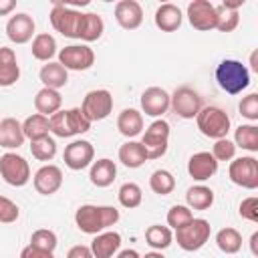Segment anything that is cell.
Returning a JSON list of instances; mask_svg holds the SVG:
<instances>
[{"label": "cell", "mask_w": 258, "mask_h": 258, "mask_svg": "<svg viewBox=\"0 0 258 258\" xmlns=\"http://www.w3.org/2000/svg\"><path fill=\"white\" fill-rule=\"evenodd\" d=\"M119 210L113 206H95V204H83L75 212V224L83 234L97 236L105 232L107 228L115 226L119 222Z\"/></svg>", "instance_id": "cell-1"}, {"label": "cell", "mask_w": 258, "mask_h": 258, "mask_svg": "<svg viewBox=\"0 0 258 258\" xmlns=\"http://www.w3.org/2000/svg\"><path fill=\"white\" fill-rule=\"evenodd\" d=\"M216 81L228 95H238L250 85V71L242 60L224 58L216 67Z\"/></svg>", "instance_id": "cell-2"}, {"label": "cell", "mask_w": 258, "mask_h": 258, "mask_svg": "<svg viewBox=\"0 0 258 258\" xmlns=\"http://www.w3.org/2000/svg\"><path fill=\"white\" fill-rule=\"evenodd\" d=\"M48 18H50V24L56 32H60L67 38H79L81 40L87 12L75 10L73 6H67L62 2H54L52 8H50Z\"/></svg>", "instance_id": "cell-3"}, {"label": "cell", "mask_w": 258, "mask_h": 258, "mask_svg": "<svg viewBox=\"0 0 258 258\" xmlns=\"http://www.w3.org/2000/svg\"><path fill=\"white\" fill-rule=\"evenodd\" d=\"M48 125H50V133L56 137H75L91 129V121L83 115L81 107L56 111L54 115L48 117Z\"/></svg>", "instance_id": "cell-4"}, {"label": "cell", "mask_w": 258, "mask_h": 258, "mask_svg": "<svg viewBox=\"0 0 258 258\" xmlns=\"http://www.w3.org/2000/svg\"><path fill=\"white\" fill-rule=\"evenodd\" d=\"M196 125L204 137H210L216 141V139L228 137L232 121H230V115L222 107L208 105V107H202V111L196 115Z\"/></svg>", "instance_id": "cell-5"}, {"label": "cell", "mask_w": 258, "mask_h": 258, "mask_svg": "<svg viewBox=\"0 0 258 258\" xmlns=\"http://www.w3.org/2000/svg\"><path fill=\"white\" fill-rule=\"evenodd\" d=\"M212 234V226L208 220L204 218H194L189 224H185L183 228L175 230L173 240L177 242V246L185 252H196L200 248L206 246V242L210 240Z\"/></svg>", "instance_id": "cell-6"}, {"label": "cell", "mask_w": 258, "mask_h": 258, "mask_svg": "<svg viewBox=\"0 0 258 258\" xmlns=\"http://www.w3.org/2000/svg\"><path fill=\"white\" fill-rule=\"evenodd\" d=\"M169 133H171V127L165 119H155L145 131H143V137H141V145L145 147L147 151V159H159L167 153V147H169Z\"/></svg>", "instance_id": "cell-7"}, {"label": "cell", "mask_w": 258, "mask_h": 258, "mask_svg": "<svg viewBox=\"0 0 258 258\" xmlns=\"http://www.w3.org/2000/svg\"><path fill=\"white\" fill-rule=\"evenodd\" d=\"M0 177L12 187H22L30 181V165L22 155L8 151L0 157Z\"/></svg>", "instance_id": "cell-8"}, {"label": "cell", "mask_w": 258, "mask_h": 258, "mask_svg": "<svg viewBox=\"0 0 258 258\" xmlns=\"http://www.w3.org/2000/svg\"><path fill=\"white\" fill-rule=\"evenodd\" d=\"M228 177L232 183L244 189H256L258 187V159L252 155L234 157L228 167Z\"/></svg>", "instance_id": "cell-9"}, {"label": "cell", "mask_w": 258, "mask_h": 258, "mask_svg": "<svg viewBox=\"0 0 258 258\" xmlns=\"http://www.w3.org/2000/svg\"><path fill=\"white\" fill-rule=\"evenodd\" d=\"M81 111L91 123L103 121L113 111V95L107 89H93L85 95L81 103Z\"/></svg>", "instance_id": "cell-10"}, {"label": "cell", "mask_w": 258, "mask_h": 258, "mask_svg": "<svg viewBox=\"0 0 258 258\" xmlns=\"http://www.w3.org/2000/svg\"><path fill=\"white\" fill-rule=\"evenodd\" d=\"M202 107V97L191 87H179L173 91V95H169V109L181 119H196Z\"/></svg>", "instance_id": "cell-11"}, {"label": "cell", "mask_w": 258, "mask_h": 258, "mask_svg": "<svg viewBox=\"0 0 258 258\" xmlns=\"http://www.w3.org/2000/svg\"><path fill=\"white\" fill-rule=\"evenodd\" d=\"M58 62L67 71H87L95 64V52L87 44H69L58 50Z\"/></svg>", "instance_id": "cell-12"}, {"label": "cell", "mask_w": 258, "mask_h": 258, "mask_svg": "<svg viewBox=\"0 0 258 258\" xmlns=\"http://www.w3.org/2000/svg\"><path fill=\"white\" fill-rule=\"evenodd\" d=\"M93 159H95V147L87 139H75L62 151V161L73 171H81V169L89 167L93 163Z\"/></svg>", "instance_id": "cell-13"}, {"label": "cell", "mask_w": 258, "mask_h": 258, "mask_svg": "<svg viewBox=\"0 0 258 258\" xmlns=\"http://www.w3.org/2000/svg\"><path fill=\"white\" fill-rule=\"evenodd\" d=\"M187 20L191 28L200 32H210L216 28V4L210 0H194L187 4Z\"/></svg>", "instance_id": "cell-14"}, {"label": "cell", "mask_w": 258, "mask_h": 258, "mask_svg": "<svg viewBox=\"0 0 258 258\" xmlns=\"http://www.w3.org/2000/svg\"><path fill=\"white\" fill-rule=\"evenodd\" d=\"M34 18L26 12H18L14 16L8 18L6 22V36L14 42V44H26L32 40L34 36Z\"/></svg>", "instance_id": "cell-15"}, {"label": "cell", "mask_w": 258, "mask_h": 258, "mask_svg": "<svg viewBox=\"0 0 258 258\" xmlns=\"http://www.w3.org/2000/svg\"><path fill=\"white\" fill-rule=\"evenodd\" d=\"M32 183L40 196H52L62 185V171L58 165L46 163L40 169H36V173L32 175Z\"/></svg>", "instance_id": "cell-16"}, {"label": "cell", "mask_w": 258, "mask_h": 258, "mask_svg": "<svg viewBox=\"0 0 258 258\" xmlns=\"http://www.w3.org/2000/svg\"><path fill=\"white\" fill-rule=\"evenodd\" d=\"M141 111L149 117H161L169 109V93L161 87H149L141 93Z\"/></svg>", "instance_id": "cell-17"}, {"label": "cell", "mask_w": 258, "mask_h": 258, "mask_svg": "<svg viewBox=\"0 0 258 258\" xmlns=\"http://www.w3.org/2000/svg\"><path fill=\"white\" fill-rule=\"evenodd\" d=\"M115 20L125 30H135L143 22V8L137 0H119L115 4Z\"/></svg>", "instance_id": "cell-18"}, {"label": "cell", "mask_w": 258, "mask_h": 258, "mask_svg": "<svg viewBox=\"0 0 258 258\" xmlns=\"http://www.w3.org/2000/svg\"><path fill=\"white\" fill-rule=\"evenodd\" d=\"M216 171H218V161L214 159V155L210 151H198L187 161V173L196 181H206V179L214 177Z\"/></svg>", "instance_id": "cell-19"}, {"label": "cell", "mask_w": 258, "mask_h": 258, "mask_svg": "<svg viewBox=\"0 0 258 258\" xmlns=\"http://www.w3.org/2000/svg\"><path fill=\"white\" fill-rule=\"evenodd\" d=\"M89 248L95 258H113L121 248V234L113 230H105L93 238Z\"/></svg>", "instance_id": "cell-20"}, {"label": "cell", "mask_w": 258, "mask_h": 258, "mask_svg": "<svg viewBox=\"0 0 258 258\" xmlns=\"http://www.w3.org/2000/svg\"><path fill=\"white\" fill-rule=\"evenodd\" d=\"M153 20H155V26L161 32H175L181 26V22H183V14H181L177 4L165 2V4L157 6Z\"/></svg>", "instance_id": "cell-21"}, {"label": "cell", "mask_w": 258, "mask_h": 258, "mask_svg": "<svg viewBox=\"0 0 258 258\" xmlns=\"http://www.w3.org/2000/svg\"><path fill=\"white\" fill-rule=\"evenodd\" d=\"M240 6H244V0L216 4V30H220V32L236 30L240 24V14H238Z\"/></svg>", "instance_id": "cell-22"}, {"label": "cell", "mask_w": 258, "mask_h": 258, "mask_svg": "<svg viewBox=\"0 0 258 258\" xmlns=\"http://www.w3.org/2000/svg\"><path fill=\"white\" fill-rule=\"evenodd\" d=\"M20 79L16 52L10 46H0V87H12Z\"/></svg>", "instance_id": "cell-23"}, {"label": "cell", "mask_w": 258, "mask_h": 258, "mask_svg": "<svg viewBox=\"0 0 258 258\" xmlns=\"http://www.w3.org/2000/svg\"><path fill=\"white\" fill-rule=\"evenodd\" d=\"M117 177V165L113 159L109 157H101L97 161L91 163V171H89V179L93 185L97 187H109Z\"/></svg>", "instance_id": "cell-24"}, {"label": "cell", "mask_w": 258, "mask_h": 258, "mask_svg": "<svg viewBox=\"0 0 258 258\" xmlns=\"http://www.w3.org/2000/svg\"><path fill=\"white\" fill-rule=\"evenodd\" d=\"M22 123L14 117H6L0 121V147L4 149H18L24 143Z\"/></svg>", "instance_id": "cell-25"}, {"label": "cell", "mask_w": 258, "mask_h": 258, "mask_svg": "<svg viewBox=\"0 0 258 258\" xmlns=\"http://www.w3.org/2000/svg\"><path fill=\"white\" fill-rule=\"evenodd\" d=\"M117 129L123 137L135 139L137 135L143 133V113L137 109H123L117 117Z\"/></svg>", "instance_id": "cell-26"}, {"label": "cell", "mask_w": 258, "mask_h": 258, "mask_svg": "<svg viewBox=\"0 0 258 258\" xmlns=\"http://www.w3.org/2000/svg\"><path fill=\"white\" fill-rule=\"evenodd\" d=\"M117 155H119V161H121L125 167H129V169H137V167H141L145 161H149L145 147L141 145V141H135V139L125 141V143L119 147V153H117Z\"/></svg>", "instance_id": "cell-27"}, {"label": "cell", "mask_w": 258, "mask_h": 258, "mask_svg": "<svg viewBox=\"0 0 258 258\" xmlns=\"http://www.w3.org/2000/svg\"><path fill=\"white\" fill-rule=\"evenodd\" d=\"M38 79H40V83L46 87V89H54V91H58L60 87H64L67 83H69V71L56 60H50V62H46V64H42V69H40V73H38Z\"/></svg>", "instance_id": "cell-28"}, {"label": "cell", "mask_w": 258, "mask_h": 258, "mask_svg": "<svg viewBox=\"0 0 258 258\" xmlns=\"http://www.w3.org/2000/svg\"><path fill=\"white\" fill-rule=\"evenodd\" d=\"M60 107H62V97H60V93L54 91V89L42 87V89L34 95V109H36V113H40V115H44V117L54 115L56 111H60Z\"/></svg>", "instance_id": "cell-29"}, {"label": "cell", "mask_w": 258, "mask_h": 258, "mask_svg": "<svg viewBox=\"0 0 258 258\" xmlns=\"http://www.w3.org/2000/svg\"><path fill=\"white\" fill-rule=\"evenodd\" d=\"M214 204V189L208 187V185H191L187 191H185V206L189 210H200V212H206L210 210Z\"/></svg>", "instance_id": "cell-30"}, {"label": "cell", "mask_w": 258, "mask_h": 258, "mask_svg": "<svg viewBox=\"0 0 258 258\" xmlns=\"http://www.w3.org/2000/svg\"><path fill=\"white\" fill-rule=\"evenodd\" d=\"M22 131L24 137L30 141H38L42 137H48L50 133V125H48V117L40 115V113H32L22 121Z\"/></svg>", "instance_id": "cell-31"}, {"label": "cell", "mask_w": 258, "mask_h": 258, "mask_svg": "<svg viewBox=\"0 0 258 258\" xmlns=\"http://www.w3.org/2000/svg\"><path fill=\"white\" fill-rule=\"evenodd\" d=\"M32 56L36 60H42V62H50L52 56L56 54V40L52 34L48 32H40L32 38Z\"/></svg>", "instance_id": "cell-32"}, {"label": "cell", "mask_w": 258, "mask_h": 258, "mask_svg": "<svg viewBox=\"0 0 258 258\" xmlns=\"http://www.w3.org/2000/svg\"><path fill=\"white\" fill-rule=\"evenodd\" d=\"M145 242H147L153 250L161 252V250H165V248L171 246V242H173V232H171V228H167V226L151 224V226L145 230Z\"/></svg>", "instance_id": "cell-33"}, {"label": "cell", "mask_w": 258, "mask_h": 258, "mask_svg": "<svg viewBox=\"0 0 258 258\" xmlns=\"http://www.w3.org/2000/svg\"><path fill=\"white\" fill-rule=\"evenodd\" d=\"M234 145L246 151H258V127L254 123L238 125L234 131Z\"/></svg>", "instance_id": "cell-34"}, {"label": "cell", "mask_w": 258, "mask_h": 258, "mask_svg": "<svg viewBox=\"0 0 258 258\" xmlns=\"http://www.w3.org/2000/svg\"><path fill=\"white\" fill-rule=\"evenodd\" d=\"M216 246L224 252V254H236L242 248V234L236 228H222L216 234Z\"/></svg>", "instance_id": "cell-35"}, {"label": "cell", "mask_w": 258, "mask_h": 258, "mask_svg": "<svg viewBox=\"0 0 258 258\" xmlns=\"http://www.w3.org/2000/svg\"><path fill=\"white\" fill-rule=\"evenodd\" d=\"M149 187L157 196H169L175 189V177L167 169H155L149 175Z\"/></svg>", "instance_id": "cell-36"}, {"label": "cell", "mask_w": 258, "mask_h": 258, "mask_svg": "<svg viewBox=\"0 0 258 258\" xmlns=\"http://www.w3.org/2000/svg\"><path fill=\"white\" fill-rule=\"evenodd\" d=\"M117 198H119V204H121L123 208L135 210V208H139L141 202H143V191H141V187H139L135 181H125V183L119 187Z\"/></svg>", "instance_id": "cell-37"}, {"label": "cell", "mask_w": 258, "mask_h": 258, "mask_svg": "<svg viewBox=\"0 0 258 258\" xmlns=\"http://www.w3.org/2000/svg\"><path fill=\"white\" fill-rule=\"evenodd\" d=\"M103 30H105V22L99 14L95 12H87V18H85V28H83V36L81 40L83 42H93V40H99L103 36Z\"/></svg>", "instance_id": "cell-38"}, {"label": "cell", "mask_w": 258, "mask_h": 258, "mask_svg": "<svg viewBox=\"0 0 258 258\" xmlns=\"http://www.w3.org/2000/svg\"><path fill=\"white\" fill-rule=\"evenodd\" d=\"M30 153L38 161H50L56 155V141L52 137H42L38 141H30Z\"/></svg>", "instance_id": "cell-39"}, {"label": "cell", "mask_w": 258, "mask_h": 258, "mask_svg": "<svg viewBox=\"0 0 258 258\" xmlns=\"http://www.w3.org/2000/svg\"><path fill=\"white\" fill-rule=\"evenodd\" d=\"M194 220V212L187 208V206H181V204H175L169 208L167 212V228L171 230H179L183 228L185 224H189Z\"/></svg>", "instance_id": "cell-40"}, {"label": "cell", "mask_w": 258, "mask_h": 258, "mask_svg": "<svg viewBox=\"0 0 258 258\" xmlns=\"http://www.w3.org/2000/svg\"><path fill=\"white\" fill-rule=\"evenodd\" d=\"M58 240H56V234L48 228H40V230H34L32 236H30V246L34 248H40L44 252H54Z\"/></svg>", "instance_id": "cell-41"}, {"label": "cell", "mask_w": 258, "mask_h": 258, "mask_svg": "<svg viewBox=\"0 0 258 258\" xmlns=\"http://www.w3.org/2000/svg\"><path fill=\"white\" fill-rule=\"evenodd\" d=\"M212 155H214V159L220 163V161H232L234 157H236V145H234V141H230L228 137H224V139H216V143L212 145V151H210Z\"/></svg>", "instance_id": "cell-42"}, {"label": "cell", "mask_w": 258, "mask_h": 258, "mask_svg": "<svg viewBox=\"0 0 258 258\" xmlns=\"http://www.w3.org/2000/svg\"><path fill=\"white\" fill-rule=\"evenodd\" d=\"M238 109H240V115L246 117L248 121H258V93H250L242 97Z\"/></svg>", "instance_id": "cell-43"}, {"label": "cell", "mask_w": 258, "mask_h": 258, "mask_svg": "<svg viewBox=\"0 0 258 258\" xmlns=\"http://www.w3.org/2000/svg\"><path fill=\"white\" fill-rule=\"evenodd\" d=\"M20 216V208L6 196H0V224H12Z\"/></svg>", "instance_id": "cell-44"}, {"label": "cell", "mask_w": 258, "mask_h": 258, "mask_svg": "<svg viewBox=\"0 0 258 258\" xmlns=\"http://www.w3.org/2000/svg\"><path fill=\"white\" fill-rule=\"evenodd\" d=\"M238 214H240V218H244V220L256 224V222H258V198H256V196L244 198V200L240 202Z\"/></svg>", "instance_id": "cell-45"}, {"label": "cell", "mask_w": 258, "mask_h": 258, "mask_svg": "<svg viewBox=\"0 0 258 258\" xmlns=\"http://www.w3.org/2000/svg\"><path fill=\"white\" fill-rule=\"evenodd\" d=\"M20 258H54V254L52 252H44V250H40V248H34V246H24L22 250H20Z\"/></svg>", "instance_id": "cell-46"}, {"label": "cell", "mask_w": 258, "mask_h": 258, "mask_svg": "<svg viewBox=\"0 0 258 258\" xmlns=\"http://www.w3.org/2000/svg\"><path fill=\"white\" fill-rule=\"evenodd\" d=\"M67 258H95V256H93V252H91L89 246L77 244V246H73V248L67 252Z\"/></svg>", "instance_id": "cell-47"}, {"label": "cell", "mask_w": 258, "mask_h": 258, "mask_svg": "<svg viewBox=\"0 0 258 258\" xmlns=\"http://www.w3.org/2000/svg\"><path fill=\"white\" fill-rule=\"evenodd\" d=\"M14 8H16V2L14 0H0V16L10 14Z\"/></svg>", "instance_id": "cell-48"}, {"label": "cell", "mask_w": 258, "mask_h": 258, "mask_svg": "<svg viewBox=\"0 0 258 258\" xmlns=\"http://www.w3.org/2000/svg\"><path fill=\"white\" fill-rule=\"evenodd\" d=\"M115 258H141V254L137 250H133V248H125V250L117 252Z\"/></svg>", "instance_id": "cell-49"}, {"label": "cell", "mask_w": 258, "mask_h": 258, "mask_svg": "<svg viewBox=\"0 0 258 258\" xmlns=\"http://www.w3.org/2000/svg\"><path fill=\"white\" fill-rule=\"evenodd\" d=\"M256 240H258V232H254L250 236V250H252V254H256Z\"/></svg>", "instance_id": "cell-50"}, {"label": "cell", "mask_w": 258, "mask_h": 258, "mask_svg": "<svg viewBox=\"0 0 258 258\" xmlns=\"http://www.w3.org/2000/svg\"><path fill=\"white\" fill-rule=\"evenodd\" d=\"M141 258H165L161 252H157V250H153V252H147L145 256H141Z\"/></svg>", "instance_id": "cell-51"}, {"label": "cell", "mask_w": 258, "mask_h": 258, "mask_svg": "<svg viewBox=\"0 0 258 258\" xmlns=\"http://www.w3.org/2000/svg\"><path fill=\"white\" fill-rule=\"evenodd\" d=\"M250 64H252V69L258 73V64H256V52H252V54H250Z\"/></svg>", "instance_id": "cell-52"}]
</instances>
